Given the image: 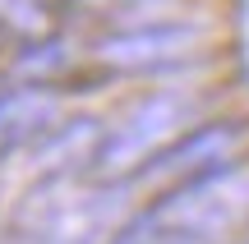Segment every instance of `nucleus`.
<instances>
[{
  "label": "nucleus",
  "instance_id": "1",
  "mask_svg": "<svg viewBox=\"0 0 249 244\" xmlns=\"http://www.w3.org/2000/svg\"><path fill=\"white\" fill-rule=\"evenodd\" d=\"M198 125V97L189 88H157L139 97L111 129H102L97 152H92V175L102 180H134L161 147H171L185 129Z\"/></svg>",
  "mask_w": 249,
  "mask_h": 244
},
{
  "label": "nucleus",
  "instance_id": "2",
  "mask_svg": "<svg viewBox=\"0 0 249 244\" xmlns=\"http://www.w3.org/2000/svg\"><path fill=\"white\" fill-rule=\"evenodd\" d=\"M245 143H249V129L240 120H203V125L185 129L171 147H161L134 180L139 184H161V194H166L185 180H198L208 171L245 162ZM134 180H124V184H134Z\"/></svg>",
  "mask_w": 249,
  "mask_h": 244
},
{
  "label": "nucleus",
  "instance_id": "3",
  "mask_svg": "<svg viewBox=\"0 0 249 244\" xmlns=\"http://www.w3.org/2000/svg\"><path fill=\"white\" fill-rule=\"evenodd\" d=\"M208 42V33L189 18H161V23H143V28H124L97 42V60L124 74H148V69H171L198 55V46Z\"/></svg>",
  "mask_w": 249,
  "mask_h": 244
},
{
  "label": "nucleus",
  "instance_id": "4",
  "mask_svg": "<svg viewBox=\"0 0 249 244\" xmlns=\"http://www.w3.org/2000/svg\"><path fill=\"white\" fill-rule=\"evenodd\" d=\"M55 115H60V101L46 88H9V92H0V152H14V147L51 134Z\"/></svg>",
  "mask_w": 249,
  "mask_h": 244
}]
</instances>
